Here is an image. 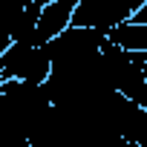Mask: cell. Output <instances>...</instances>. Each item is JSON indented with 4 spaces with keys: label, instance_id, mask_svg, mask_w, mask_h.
<instances>
[{
    "label": "cell",
    "instance_id": "1",
    "mask_svg": "<svg viewBox=\"0 0 147 147\" xmlns=\"http://www.w3.org/2000/svg\"><path fill=\"white\" fill-rule=\"evenodd\" d=\"M78 0H46L38 12L35 29L29 35V43L43 46L46 40H52L55 35H61L69 23H72V9H75Z\"/></svg>",
    "mask_w": 147,
    "mask_h": 147
},
{
    "label": "cell",
    "instance_id": "2",
    "mask_svg": "<svg viewBox=\"0 0 147 147\" xmlns=\"http://www.w3.org/2000/svg\"><path fill=\"white\" fill-rule=\"evenodd\" d=\"M107 43L124 49V52H147V23H136L130 18L118 20L104 32Z\"/></svg>",
    "mask_w": 147,
    "mask_h": 147
}]
</instances>
